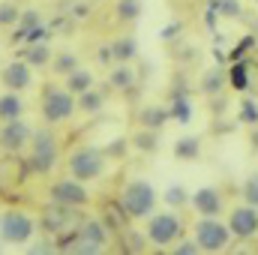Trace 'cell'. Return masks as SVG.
Masks as SVG:
<instances>
[{
  "label": "cell",
  "mask_w": 258,
  "mask_h": 255,
  "mask_svg": "<svg viewBox=\"0 0 258 255\" xmlns=\"http://www.w3.org/2000/svg\"><path fill=\"white\" fill-rule=\"evenodd\" d=\"M108 240H111V228L102 222V216H99V219H84V222L78 225V231L72 234V243H69L66 252L96 255L108 246Z\"/></svg>",
  "instance_id": "obj_1"
},
{
  "label": "cell",
  "mask_w": 258,
  "mask_h": 255,
  "mask_svg": "<svg viewBox=\"0 0 258 255\" xmlns=\"http://www.w3.org/2000/svg\"><path fill=\"white\" fill-rule=\"evenodd\" d=\"M57 162V138L51 135V129H39L30 138V156L24 159V171L33 174H48Z\"/></svg>",
  "instance_id": "obj_2"
},
{
  "label": "cell",
  "mask_w": 258,
  "mask_h": 255,
  "mask_svg": "<svg viewBox=\"0 0 258 255\" xmlns=\"http://www.w3.org/2000/svg\"><path fill=\"white\" fill-rule=\"evenodd\" d=\"M120 204L126 207L129 219H147L156 207V192L147 180H132L120 192Z\"/></svg>",
  "instance_id": "obj_3"
},
{
  "label": "cell",
  "mask_w": 258,
  "mask_h": 255,
  "mask_svg": "<svg viewBox=\"0 0 258 255\" xmlns=\"http://www.w3.org/2000/svg\"><path fill=\"white\" fill-rule=\"evenodd\" d=\"M105 150L99 147H78L72 156H69V174L78 177V180H96L105 174Z\"/></svg>",
  "instance_id": "obj_4"
},
{
  "label": "cell",
  "mask_w": 258,
  "mask_h": 255,
  "mask_svg": "<svg viewBox=\"0 0 258 255\" xmlns=\"http://www.w3.org/2000/svg\"><path fill=\"white\" fill-rule=\"evenodd\" d=\"M183 234V222L174 210H165V213H150V222H147V240L153 246H174Z\"/></svg>",
  "instance_id": "obj_5"
},
{
  "label": "cell",
  "mask_w": 258,
  "mask_h": 255,
  "mask_svg": "<svg viewBox=\"0 0 258 255\" xmlns=\"http://www.w3.org/2000/svg\"><path fill=\"white\" fill-rule=\"evenodd\" d=\"M195 243L201 246V252H222L231 243L228 222H219L216 216H201L195 225Z\"/></svg>",
  "instance_id": "obj_6"
},
{
  "label": "cell",
  "mask_w": 258,
  "mask_h": 255,
  "mask_svg": "<svg viewBox=\"0 0 258 255\" xmlns=\"http://www.w3.org/2000/svg\"><path fill=\"white\" fill-rule=\"evenodd\" d=\"M36 231V222L24 210H3L0 216V237L6 243H27Z\"/></svg>",
  "instance_id": "obj_7"
},
{
  "label": "cell",
  "mask_w": 258,
  "mask_h": 255,
  "mask_svg": "<svg viewBox=\"0 0 258 255\" xmlns=\"http://www.w3.org/2000/svg\"><path fill=\"white\" fill-rule=\"evenodd\" d=\"M75 111V99L72 90H60V87H45L42 93V117L48 123H63Z\"/></svg>",
  "instance_id": "obj_8"
},
{
  "label": "cell",
  "mask_w": 258,
  "mask_h": 255,
  "mask_svg": "<svg viewBox=\"0 0 258 255\" xmlns=\"http://www.w3.org/2000/svg\"><path fill=\"white\" fill-rule=\"evenodd\" d=\"M84 219H81V213H78V207H66V204H57L54 201V207L45 213V219H42V225L60 240V237H69V234H75L78 231V225H81Z\"/></svg>",
  "instance_id": "obj_9"
},
{
  "label": "cell",
  "mask_w": 258,
  "mask_h": 255,
  "mask_svg": "<svg viewBox=\"0 0 258 255\" xmlns=\"http://www.w3.org/2000/svg\"><path fill=\"white\" fill-rule=\"evenodd\" d=\"M228 228H231V237H237V240H252L258 234V207L255 204L234 207L231 216H228Z\"/></svg>",
  "instance_id": "obj_10"
},
{
  "label": "cell",
  "mask_w": 258,
  "mask_h": 255,
  "mask_svg": "<svg viewBox=\"0 0 258 255\" xmlns=\"http://www.w3.org/2000/svg\"><path fill=\"white\" fill-rule=\"evenodd\" d=\"M48 192H51V201L66 204V207H84L90 201V192L84 189V180H78V177L57 180V183H51Z\"/></svg>",
  "instance_id": "obj_11"
},
{
  "label": "cell",
  "mask_w": 258,
  "mask_h": 255,
  "mask_svg": "<svg viewBox=\"0 0 258 255\" xmlns=\"http://www.w3.org/2000/svg\"><path fill=\"white\" fill-rule=\"evenodd\" d=\"M30 138H33V129L27 126L21 117L6 120L3 129H0V147H3L6 153H18V150H24V147L30 144Z\"/></svg>",
  "instance_id": "obj_12"
},
{
  "label": "cell",
  "mask_w": 258,
  "mask_h": 255,
  "mask_svg": "<svg viewBox=\"0 0 258 255\" xmlns=\"http://www.w3.org/2000/svg\"><path fill=\"white\" fill-rule=\"evenodd\" d=\"M0 81H3L6 90H27L30 81H33L30 63H27V60H12V63H6L3 72H0Z\"/></svg>",
  "instance_id": "obj_13"
},
{
  "label": "cell",
  "mask_w": 258,
  "mask_h": 255,
  "mask_svg": "<svg viewBox=\"0 0 258 255\" xmlns=\"http://www.w3.org/2000/svg\"><path fill=\"white\" fill-rule=\"evenodd\" d=\"M189 204L195 207L198 216H219L222 195H219V189H213V186H201V189H195L189 195Z\"/></svg>",
  "instance_id": "obj_14"
},
{
  "label": "cell",
  "mask_w": 258,
  "mask_h": 255,
  "mask_svg": "<svg viewBox=\"0 0 258 255\" xmlns=\"http://www.w3.org/2000/svg\"><path fill=\"white\" fill-rule=\"evenodd\" d=\"M126 219H129V213H126V207L120 204V198L105 204V210H102V222H105L114 234H120V231L126 228Z\"/></svg>",
  "instance_id": "obj_15"
},
{
  "label": "cell",
  "mask_w": 258,
  "mask_h": 255,
  "mask_svg": "<svg viewBox=\"0 0 258 255\" xmlns=\"http://www.w3.org/2000/svg\"><path fill=\"white\" fill-rule=\"evenodd\" d=\"M21 111H24V102H21L18 90H9L0 96V120H15V117H21Z\"/></svg>",
  "instance_id": "obj_16"
},
{
  "label": "cell",
  "mask_w": 258,
  "mask_h": 255,
  "mask_svg": "<svg viewBox=\"0 0 258 255\" xmlns=\"http://www.w3.org/2000/svg\"><path fill=\"white\" fill-rule=\"evenodd\" d=\"M90 87H93V72H87V69H72V72L66 75V90H72L75 96L84 93V90H90Z\"/></svg>",
  "instance_id": "obj_17"
},
{
  "label": "cell",
  "mask_w": 258,
  "mask_h": 255,
  "mask_svg": "<svg viewBox=\"0 0 258 255\" xmlns=\"http://www.w3.org/2000/svg\"><path fill=\"white\" fill-rule=\"evenodd\" d=\"M111 54H114V60H117V63H129V60L138 54V45H135V39H132V36L117 39V42H111Z\"/></svg>",
  "instance_id": "obj_18"
},
{
  "label": "cell",
  "mask_w": 258,
  "mask_h": 255,
  "mask_svg": "<svg viewBox=\"0 0 258 255\" xmlns=\"http://www.w3.org/2000/svg\"><path fill=\"white\" fill-rule=\"evenodd\" d=\"M228 81H231V87L234 90H249V63H240V60H234V66L228 69Z\"/></svg>",
  "instance_id": "obj_19"
},
{
  "label": "cell",
  "mask_w": 258,
  "mask_h": 255,
  "mask_svg": "<svg viewBox=\"0 0 258 255\" xmlns=\"http://www.w3.org/2000/svg\"><path fill=\"white\" fill-rule=\"evenodd\" d=\"M168 117H171V114H168L162 105H147V108L141 111V123H144V129H159Z\"/></svg>",
  "instance_id": "obj_20"
},
{
  "label": "cell",
  "mask_w": 258,
  "mask_h": 255,
  "mask_svg": "<svg viewBox=\"0 0 258 255\" xmlns=\"http://www.w3.org/2000/svg\"><path fill=\"white\" fill-rule=\"evenodd\" d=\"M189 117H192V105H189V99H186L183 93H174V96H171V120H177V123H189Z\"/></svg>",
  "instance_id": "obj_21"
},
{
  "label": "cell",
  "mask_w": 258,
  "mask_h": 255,
  "mask_svg": "<svg viewBox=\"0 0 258 255\" xmlns=\"http://www.w3.org/2000/svg\"><path fill=\"white\" fill-rule=\"evenodd\" d=\"M198 153H201V141L195 135H186V138H180L174 144V156L177 159H198Z\"/></svg>",
  "instance_id": "obj_22"
},
{
  "label": "cell",
  "mask_w": 258,
  "mask_h": 255,
  "mask_svg": "<svg viewBox=\"0 0 258 255\" xmlns=\"http://www.w3.org/2000/svg\"><path fill=\"white\" fill-rule=\"evenodd\" d=\"M222 84H225V72H219V69H210V72H204L201 90H204L207 96H216V93L222 90Z\"/></svg>",
  "instance_id": "obj_23"
},
{
  "label": "cell",
  "mask_w": 258,
  "mask_h": 255,
  "mask_svg": "<svg viewBox=\"0 0 258 255\" xmlns=\"http://www.w3.org/2000/svg\"><path fill=\"white\" fill-rule=\"evenodd\" d=\"M111 84H114L117 90H129V87L135 84V72L129 69V63H120L111 72Z\"/></svg>",
  "instance_id": "obj_24"
},
{
  "label": "cell",
  "mask_w": 258,
  "mask_h": 255,
  "mask_svg": "<svg viewBox=\"0 0 258 255\" xmlns=\"http://www.w3.org/2000/svg\"><path fill=\"white\" fill-rule=\"evenodd\" d=\"M78 105H81L84 111H99V108L105 105V96L96 93V90H84V93H78Z\"/></svg>",
  "instance_id": "obj_25"
},
{
  "label": "cell",
  "mask_w": 258,
  "mask_h": 255,
  "mask_svg": "<svg viewBox=\"0 0 258 255\" xmlns=\"http://www.w3.org/2000/svg\"><path fill=\"white\" fill-rule=\"evenodd\" d=\"M48 57H51V48H48L45 42H36V45H30V48H27V63H30V66L48 63Z\"/></svg>",
  "instance_id": "obj_26"
},
{
  "label": "cell",
  "mask_w": 258,
  "mask_h": 255,
  "mask_svg": "<svg viewBox=\"0 0 258 255\" xmlns=\"http://www.w3.org/2000/svg\"><path fill=\"white\" fill-rule=\"evenodd\" d=\"M18 18H21V12H18V6L15 3H0V27H12V24H18Z\"/></svg>",
  "instance_id": "obj_27"
},
{
  "label": "cell",
  "mask_w": 258,
  "mask_h": 255,
  "mask_svg": "<svg viewBox=\"0 0 258 255\" xmlns=\"http://www.w3.org/2000/svg\"><path fill=\"white\" fill-rule=\"evenodd\" d=\"M240 120L246 123V126H258V105H255V99H243L240 102Z\"/></svg>",
  "instance_id": "obj_28"
},
{
  "label": "cell",
  "mask_w": 258,
  "mask_h": 255,
  "mask_svg": "<svg viewBox=\"0 0 258 255\" xmlns=\"http://www.w3.org/2000/svg\"><path fill=\"white\" fill-rule=\"evenodd\" d=\"M165 201H168V207H183V204L189 201V195H186V189H183L180 183H174V186L165 189Z\"/></svg>",
  "instance_id": "obj_29"
},
{
  "label": "cell",
  "mask_w": 258,
  "mask_h": 255,
  "mask_svg": "<svg viewBox=\"0 0 258 255\" xmlns=\"http://www.w3.org/2000/svg\"><path fill=\"white\" fill-rule=\"evenodd\" d=\"M72 69H78V60H75V54L63 51V54H57V57H54V72H57V75H69Z\"/></svg>",
  "instance_id": "obj_30"
},
{
  "label": "cell",
  "mask_w": 258,
  "mask_h": 255,
  "mask_svg": "<svg viewBox=\"0 0 258 255\" xmlns=\"http://www.w3.org/2000/svg\"><path fill=\"white\" fill-rule=\"evenodd\" d=\"M138 12H141V3H138V0H120V3H117V15H120L123 21H135Z\"/></svg>",
  "instance_id": "obj_31"
},
{
  "label": "cell",
  "mask_w": 258,
  "mask_h": 255,
  "mask_svg": "<svg viewBox=\"0 0 258 255\" xmlns=\"http://www.w3.org/2000/svg\"><path fill=\"white\" fill-rule=\"evenodd\" d=\"M120 234H123V237L129 240V243H123L129 252H141V249L147 246V234H135V231H126V228H123Z\"/></svg>",
  "instance_id": "obj_32"
},
{
  "label": "cell",
  "mask_w": 258,
  "mask_h": 255,
  "mask_svg": "<svg viewBox=\"0 0 258 255\" xmlns=\"http://www.w3.org/2000/svg\"><path fill=\"white\" fill-rule=\"evenodd\" d=\"M135 147L153 153V150H156V129H150V132H138V135H135Z\"/></svg>",
  "instance_id": "obj_33"
},
{
  "label": "cell",
  "mask_w": 258,
  "mask_h": 255,
  "mask_svg": "<svg viewBox=\"0 0 258 255\" xmlns=\"http://www.w3.org/2000/svg\"><path fill=\"white\" fill-rule=\"evenodd\" d=\"M243 198H246V204H255L258 207V174H249L243 180Z\"/></svg>",
  "instance_id": "obj_34"
},
{
  "label": "cell",
  "mask_w": 258,
  "mask_h": 255,
  "mask_svg": "<svg viewBox=\"0 0 258 255\" xmlns=\"http://www.w3.org/2000/svg\"><path fill=\"white\" fill-rule=\"evenodd\" d=\"M216 9H219V15H228V18H237L243 12L237 0H216Z\"/></svg>",
  "instance_id": "obj_35"
},
{
  "label": "cell",
  "mask_w": 258,
  "mask_h": 255,
  "mask_svg": "<svg viewBox=\"0 0 258 255\" xmlns=\"http://www.w3.org/2000/svg\"><path fill=\"white\" fill-rule=\"evenodd\" d=\"M171 252H174V255H198V252H201V246H198L195 240H186V243H174V246H171Z\"/></svg>",
  "instance_id": "obj_36"
},
{
  "label": "cell",
  "mask_w": 258,
  "mask_h": 255,
  "mask_svg": "<svg viewBox=\"0 0 258 255\" xmlns=\"http://www.w3.org/2000/svg\"><path fill=\"white\" fill-rule=\"evenodd\" d=\"M252 45H255V39H252V36H246V39H240V42H237V51H234L231 57H234V60H240V54H246V51H249Z\"/></svg>",
  "instance_id": "obj_37"
},
{
  "label": "cell",
  "mask_w": 258,
  "mask_h": 255,
  "mask_svg": "<svg viewBox=\"0 0 258 255\" xmlns=\"http://www.w3.org/2000/svg\"><path fill=\"white\" fill-rule=\"evenodd\" d=\"M120 153H126V141H111V147H105V156H120Z\"/></svg>",
  "instance_id": "obj_38"
},
{
  "label": "cell",
  "mask_w": 258,
  "mask_h": 255,
  "mask_svg": "<svg viewBox=\"0 0 258 255\" xmlns=\"http://www.w3.org/2000/svg\"><path fill=\"white\" fill-rule=\"evenodd\" d=\"M177 33H180V24L174 21V24H171V27H168V30H165L162 36H165V39H171V36H177Z\"/></svg>",
  "instance_id": "obj_39"
},
{
  "label": "cell",
  "mask_w": 258,
  "mask_h": 255,
  "mask_svg": "<svg viewBox=\"0 0 258 255\" xmlns=\"http://www.w3.org/2000/svg\"><path fill=\"white\" fill-rule=\"evenodd\" d=\"M252 147H255V150H258V132H255V135H252Z\"/></svg>",
  "instance_id": "obj_40"
}]
</instances>
